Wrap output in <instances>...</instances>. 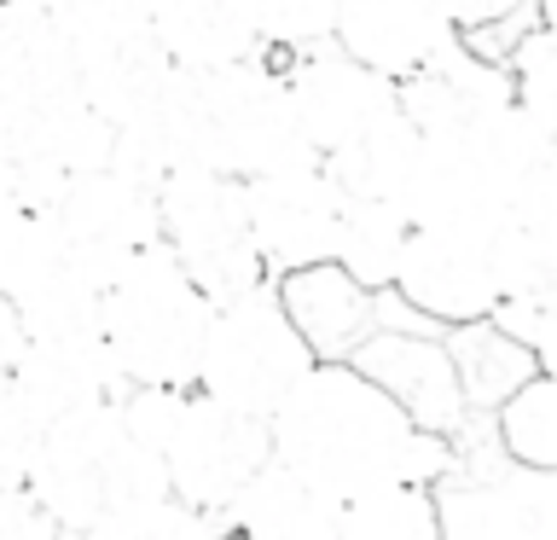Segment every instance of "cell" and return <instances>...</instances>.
Listing matches in <instances>:
<instances>
[{
  "label": "cell",
  "instance_id": "25",
  "mask_svg": "<svg viewBox=\"0 0 557 540\" xmlns=\"http://www.w3.org/2000/svg\"><path fill=\"white\" fill-rule=\"evenodd\" d=\"M412 238V221L400 216V204H366V198H348L343 209V233H337V250L331 261L355 279L360 291L383 296L395 285V268H400V250Z\"/></svg>",
  "mask_w": 557,
  "mask_h": 540
},
{
  "label": "cell",
  "instance_id": "20",
  "mask_svg": "<svg viewBox=\"0 0 557 540\" xmlns=\"http://www.w3.org/2000/svg\"><path fill=\"white\" fill-rule=\"evenodd\" d=\"M151 41L169 52V64L181 70V76L250 64V59H268L273 52L238 0H157L151 7Z\"/></svg>",
  "mask_w": 557,
  "mask_h": 540
},
{
  "label": "cell",
  "instance_id": "15",
  "mask_svg": "<svg viewBox=\"0 0 557 540\" xmlns=\"http://www.w3.org/2000/svg\"><path fill=\"white\" fill-rule=\"evenodd\" d=\"M453 41L459 29L447 24L442 0H337L331 17V47L389 82L418 76Z\"/></svg>",
  "mask_w": 557,
  "mask_h": 540
},
{
  "label": "cell",
  "instance_id": "21",
  "mask_svg": "<svg viewBox=\"0 0 557 540\" xmlns=\"http://www.w3.org/2000/svg\"><path fill=\"white\" fill-rule=\"evenodd\" d=\"M337 512L343 500H331L325 488L296 477L290 465L268 459L221 512V529L244 540H337Z\"/></svg>",
  "mask_w": 557,
  "mask_h": 540
},
{
  "label": "cell",
  "instance_id": "26",
  "mask_svg": "<svg viewBox=\"0 0 557 540\" xmlns=\"http://www.w3.org/2000/svg\"><path fill=\"white\" fill-rule=\"evenodd\" d=\"M337 540H447V529H442V505H435L430 488L383 482V488H366V494L343 500Z\"/></svg>",
  "mask_w": 557,
  "mask_h": 540
},
{
  "label": "cell",
  "instance_id": "32",
  "mask_svg": "<svg viewBox=\"0 0 557 540\" xmlns=\"http://www.w3.org/2000/svg\"><path fill=\"white\" fill-rule=\"evenodd\" d=\"M487 320L499 331H511V338L534 355V372L557 383V303L552 296H499Z\"/></svg>",
  "mask_w": 557,
  "mask_h": 540
},
{
  "label": "cell",
  "instance_id": "17",
  "mask_svg": "<svg viewBox=\"0 0 557 540\" xmlns=\"http://www.w3.org/2000/svg\"><path fill=\"white\" fill-rule=\"evenodd\" d=\"M348 360H355L360 372L372 378L418 430L453 435V430L465 425L470 407H465V390H459V378H453V360H447L442 343L412 338V331H383V326H372V338H366Z\"/></svg>",
  "mask_w": 557,
  "mask_h": 540
},
{
  "label": "cell",
  "instance_id": "14",
  "mask_svg": "<svg viewBox=\"0 0 557 540\" xmlns=\"http://www.w3.org/2000/svg\"><path fill=\"white\" fill-rule=\"evenodd\" d=\"M511 209V186L499 181L482 157H470L453 139H418L412 174L400 186V216L430 233L494 238V226Z\"/></svg>",
  "mask_w": 557,
  "mask_h": 540
},
{
  "label": "cell",
  "instance_id": "19",
  "mask_svg": "<svg viewBox=\"0 0 557 540\" xmlns=\"http://www.w3.org/2000/svg\"><path fill=\"white\" fill-rule=\"evenodd\" d=\"M273 291L285 303L290 326L302 331V343L313 348V360H348L377 326V296L360 291L337 261H313V268L278 273Z\"/></svg>",
  "mask_w": 557,
  "mask_h": 540
},
{
  "label": "cell",
  "instance_id": "31",
  "mask_svg": "<svg viewBox=\"0 0 557 540\" xmlns=\"http://www.w3.org/2000/svg\"><path fill=\"white\" fill-rule=\"evenodd\" d=\"M238 7L250 12V24L261 29V41L273 52L325 47L331 17H337V0H238Z\"/></svg>",
  "mask_w": 557,
  "mask_h": 540
},
{
  "label": "cell",
  "instance_id": "38",
  "mask_svg": "<svg viewBox=\"0 0 557 540\" xmlns=\"http://www.w3.org/2000/svg\"><path fill=\"white\" fill-rule=\"evenodd\" d=\"M534 7H540V29L557 35V0H534Z\"/></svg>",
  "mask_w": 557,
  "mask_h": 540
},
{
  "label": "cell",
  "instance_id": "33",
  "mask_svg": "<svg viewBox=\"0 0 557 540\" xmlns=\"http://www.w3.org/2000/svg\"><path fill=\"white\" fill-rule=\"evenodd\" d=\"M41 435H47V418L35 413V401L12 383V372H0V482H24Z\"/></svg>",
  "mask_w": 557,
  "mask_h": 540
},
{
  "label": "cell",
  "instance_id": "7",
  "mask_svg": "<svg viewBox=\"0 0 557 540\" xmlns=\"http://www.w3.org/2000/svg\"><path fill=\"white\" fill-rule=\"evenodd\" d=\"M157 459H163L169 500H181L203 517H221L238 500V488L273 459L268 418L233 413L203 390H186V407L174 418L169 442L157 447Z\"/></svg>",
  "mask_w": 557,
  "mask_h": 540
},
{
  "label": "cell",
  "instance_id": "6",
  "mask_svg": "<svg viewBox=\"0 0 557 540\" xmlns=\"http://www.w3.org/2000/svg\"><path fill=\"white\" fill-rule=\"evenodd\" d=\"M157 244L181 261L186 279L209 303L256 291L268 268L250 238V209H244V181L221 169H174L157 186Z\"/></svg>",
  "mask_w": 557,
  "mask_h": 540
},
{
  "label": "cell",
  "instance_id": "2",
  "mask_svg": "<svg viewBox=\"0 0 557 540\" xmlns=\"http://www.w3.org/2000/svg\"><path fill=\"white\" fill-rule=\"evenodd\" d=\"M24 482L64 535H82L104 517L128 512V505L169 494L163 459H157V447L146 435H134L116 395L99 401V407L52 418L29 470H24Z\"/></svg>",
  "mask_w": 557,
  "mask_h": 540
},
{
  "label": "cell",
  "instance_id": "4",
  "mask_svg": "<svg viewBox=\"0 0 557 540\" xmlns=\"http://www.w3.org/2000/svg\"><path fill=\"white\" fill-rule=\"evenodd\" d=\"M174 105H181L186 151L198 169H221L233 181H250V174H268L278 163L308 157L302 134H296V116H290L285 70L273 64V52L250 64L181 76Z\"/></svg>",
  "mask_w": 557,
  "mask_h": 540
},
{
  "label": "cell",
  "instance_id": "3",
  "mask_svg": "<svg viewBox=\"0 0 557 540\" xmlns=\"http://www.w3.org/2000/svg\"><path fill=\"white\" fill-rule=\"evenodd\" d=\"M209 314H215V303L191 285L163 244H151L134 261H122L111 279H99V343L122 383L191 390Z\"/></svg>",
  "mask_w": 557,
  "mask_h": 540
},
{
  "label": "cell",
  "instance_id": "23",
  "mask_svg": "<svg viewBox=\"0 0 557 540\" xmlns=\"http://www.w3.org/2000/svg\"><path fill=\"white\" fill-rule=\"evenodd\" d=\"M418 134L407 116H383L372 122L366 134H355L348 146H337L331 157H320L325 174L343 186V198H366V204H400V186L412 174V157H418Z\"/></svg>",
  "mask_w": 557,
  "mask_h": 540
},
{
  "label": "cell",
  "instance_id": "12",
  "mask_svg": "<svg viewBox=\"0 0 557 540\" xmlns=\"http://www.w3.org/2000/svg\"><path fill=\"white\" fill-rule=\"evenodd\" d=\"M285 94H290V116H296V134H302L308 157H331L355 134L372 128V122L400 111L395 82L355 59H343L331 41L302 47L285 64Z\"/></svg>",
  "mask_w": 557,
  "mask_h": 540
},
{
  "label": "cell",
  "instance_id": "24",
  "mask_svg": "<svg viewBox=\"0 0 557 540\" xmlns=\"http://www.w3.org/2000/svg\"><path fill=\"white\" fill-rule=\"evenodd\" d=\"M442 348H447L453 378H459V390H465V407H487V413H494L522 378H534V355L511 338V331H499L494 320L447 326Z\"/></svg>",
  "mask_w": 557,
  "mask_h": 540
},
{
  "label": "cell",
  "instance_id": "18",
  "mask_svg": "<svg viewBox=\"0 0 557 540\" xmlns=\"http://www.w3.org/2000/svg\"><path fill=\"white\" fill-rule=\"evenodd\" d=\"M12 383L35 401V413L47 425L64 413H82V407H99V401L122 395V378L99 343V326L24 338V355L12 360Z\"/></svg>",
  "mask_w": 557,
  "mask_h": 540
},
{
  "label": "cell",
  "instance_id": "11",
  "mask_svg": "<svg viewBox=\"0 0 557 540\" xmlns=\"http://www.w3.org/2000/svg\"><path fill=\"white\" fill-rule=\"evenodd\" d=\"M76 94V52L41 0H0V151H24V139Z\"/></svg>",
  "mask_w": 557,
  "mask_h": 540
},
{
  "label": "cell",
  "instance_id": "39",
  "mask_svg": "<svg viewBox=\"0 0 557 540\" xmlns=\"http://www.w3.org/2000/svg\"><path fill=\"white\" fill-rule=\"evenodd\" d=\"M215 540H244V535H233V529H221V535H215Z\"/></svg>",
  "mask_w": 557,
  "mask_h": 540
},
{
  "label": "cell",
  "instance_id": "28",
  "mask_svg": "<svg viewBox=\"0 0 557 540\" xmlns=\"http://www.w3.org/2000/svg\"><path fill=\"white\" fill-rule=\"evenodd\" d=\"M505 76H511V99L529 116V128L557 151V35L529 29L505 59Z\"/></svg>",
  "mask_w": 557,
  "mask_h": 540
},
{
  "label": "cell",
  "instance_id": "16",
  "mask_svg": "<svg viewBox=\"0 0 557 540\" xmlns=\"http://www.w3.org/2000/svg\"><path fill=\"white\" fill-rule=\"evenodd\" d=\"M395 99H400V116L424 139H459L482 116H494L499 105H511V76H505V64L465 47L459 35L442 59H430L407 82H395Z\"/></svg>",
  "mask_w": 557,
  "mask_h": 540
},
{
  "label": "cell",
  "instance_id": "29",
  "mask_svg": "<svg viewBox=\"0 0 557 540\" xmlns=\"http://www.w3.org/2000/svg\"><path fill=\"white\" fill-rule=\"evenodd\" d=\"M157 0H41V12L52 17V29L70 41V52L104 47L122 35H146L151 29Z\"/></svg>",
  "mask_w": 557,
  "mask_h": 540
},
{
  "label": "cell",
  "instance_id": "37",
  "mask_svg": "<svg viewBox=\"0 0 557 540\" xmlns=\"http://www.w3.org/2000/svg\"><path fill=\"white\" fill-rule=\"evenodd\" d=\"M17 204V181H12V157L0 151V209H12Z\"/></svg>",
  "mask_w": 557,
  "mask_h": 540
},
{
  "label": "cell",
  "instance_id": "34",
  "mask_svg": "<svg viewBox=\"0 0 557 540\" xmlns=\"http://www.w3.org/2000/svg\"><path fill=\"white\" fill-rule=\"evenodd\" d=\"M0 540H64V529L29 494V482H0Z\"/></svg>",
  "mask_w": 557,
  "mask_h": 540
},
{
  "label": "cell",
  "instance_id": "27",
  "mask_svg": "<svg viewBox=\"0 0 557 540\" xmlns=\"http://www.w3.org/2000/svg\"><path fill=\"white\" fill-rule=\"evenodd\" d=\"M494 430L505 459L522 470H557V383L552 378H522L511 395L494 407Z\"/></svg>",
  "mask_w": 557,
  "mask_h": 540
},
{
  "label": "cell",
  "instance_id": "9",
  "mask_svg": "<svg viewBox=\"0 0 557 540\" xmlns=\"http://www.w3.org/2000/svg\"><path fill=\"white\" fill-rule=\"evenodd\" d=\"M244 209H250V238L261 268H268V279H278L313 268V261H331L348 198L325 174L320 157H296V163H278L268 174H250Z\"/></svg>",
  "mask_w": 557,
  "mask_h": 540
},
{
  "label": "cell",
  "instance_id": "8",
  "mask_svg": "<svg viewBox=\"0 0 557 540\" xmlns=\"http://www.w3.org/2000/svg\"><path fill=\"white\" fill-rule=\"evenodd\" d=\"M0 296L17 308L29 338L99 326V285L70 256L47 209H0Z\"/></svg>",
  "mask_w": 557,
  "mask_h": 540
},
{
  "label": "cell",
  "instance_id": "35",
  "mask_svg": "<svg viewBox=\"0 0 557 540\" xmlns=\"http://www.w3.org/2000/svg\"><path fill=\"white\" fill-rule=\"evenodd\" d=\"M522 7V0H442V12H447V24L459 29V35H482V29H494L505 24Z\"/></svg>",
  "mask_w": 557,
  "mask_h": 540
},
{
  "label": "cell",
  "instance_id": "36",
  "mask_svg": "<svg viewBox=\"0 0 557 540\" xmlns=\"http://www.w3.org/2000/svg\"><path fill=\"white\" fill-rule=\"evenodd\" d=\"M24 320H17V308L7 303V296H0V372H12V360L24 355Z\"/></svg>",
  "mask_w": 557,
  "mask_h": 540
},
{
  "label": "cell",
  "instance_id": "1",
  "mask_svg": "<svg viewBox=\"0 0 557 540\" xmlns=\"http://www.w3.org/2000/svg\"><path fill=\"white\" fill-rule=\"evenodd\" d=\"M268 442L296 477L325 488L331 500H355L366 488L407 482L418 425L355 360H313L273 407Z\"/></svg>",
  "mask_w": 557,
  "mask_h": 540
},
{
  "label": "cell",
  "instance_id": "22",
  "mask_svg": "<svg viewBox=\"0 0 557 540\" xmlns=\"http://www.w3.org/2000/svg\"><path fill=\"white\" fill-rule=\"evenodd\" d=\"M174 82H181V70H174L169 52L151 41V29L76 52V87H82V99L94 105L111 128L146 116L151 105H163Z\"/></svg>",
  "mask_w": 557,
  "mask_h": 540
},
{
  "label": "cell",
  "instance_id": "10",
  "mask_svg": "<svg viewBox=\"0 0 557 540\" xmlns=\"http://www.w3.org/2000/svg\"><path fill=\"white\" fill-rule=\"evenodd\" d=\"M47 216L70 244V256L94 273V285L157 244V192L116 163L70 174Z\"/></svg>",
  "mask_w": 557,
  "mask_h": 540
},
{
  "label": "cell",
  "instance_id": "5",
  "mask_svg": "<svg viewBox=\"0 0 557 540\" xmlns=\"http://www.w3.org/2000/svg\"><path fill=\"white\" fill-rule=\"evenodd\" d=\"M308 366H313V348L302 343V331L290 326L273 279H261L256 291L215 303L191 390H203L209 401H221V407H233V413L273 418V407L296 390V378H302Z\"/></svg>",
  "mask_w": 557,
  "mask_h": 540
},
{
  "label": "cell",
  "instance_id": "13",
  "mask_svg": "<svg viewBox=\"0 0 557 540\" xmlns=\"http://www.w3.org/2000/svg\"><path fill=\"white\" fill-rule=\"evenodd\" d=\"M389 291L412 314H424V320H435V326L487 320L494 303H499V279H494L487 238L412 226V238H407V250H400V268H395V285Z\"/></svg>",
  "mask_w": 557,
  "mask_h": 540
},
{
  "label": "cell",
  "instance_id": "30",
  "mask_svg": "<svg viewBox=\"0 0 557 540\" xmlns=\"http://www.w3.org/2000/svg\"><path fill=\"white\" fill-rule=\"evenodd\" d=\"M215 517L191 512L181 500H146V505H128V512L94 523L82 535H64V540H215Z\"/></svg>",
  "mask_w": 557,
  "mask_h": 540
}]
</instances>
